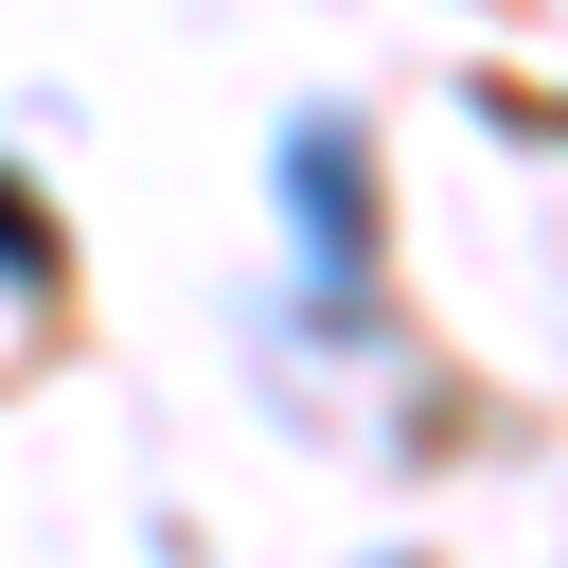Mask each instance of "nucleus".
I'll return each mask as SVG.
<instances>
[{
  "label": "nucleus",
  "mask_w": 568,
  "mask_h": 568,
  "mask_svg": "<svg viewBox=\"0 0 568 568\" xmlns=\"http://www.w3.org/2000/svg\"><path fill=\"white\" fill-rule=\"evenodd\" d=\"M53 266H71V248H53V213H36L18 178H0V284H53Z\"/></svg>",
  "instance_id": "nucleus-2"
},
{
  "label": "nucleus",
  "mask_w": 568,
  "mask_h": 568,
  "mask_svg": "<svg viewBox=\"0 0 568 568\" xmlns=\"http://www.w3.org/2000/svg\"><path fill=\"white\" fill-rule=\"evenodd\" d=\"M284 213L320 231V320H373V178H355V124H302L284 142Z\"/></svg>",
  "instance_id": "nucleus-1"
}]
</instances>
